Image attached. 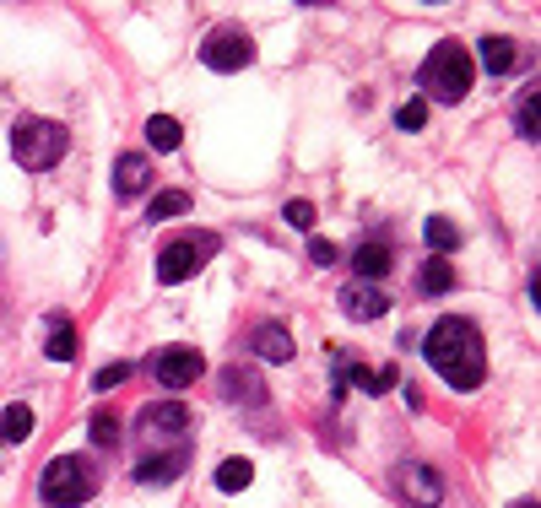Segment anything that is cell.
Wrapping results in <instances>:
<instances>
[{"label":"cell","mask_w":541,"mask_h":508,"mask_svg":"<svg viewBox=\"0 0 541 508\" xmlns=\"http://www.w3.org/2000/svg\"><path fill=\"white\" fill-rule=\"evenodd\" d=\"M255 352L266 357V363H293V336H287L282 325H260L255 330Z\"/></svg>","instance_id":"9a60e30c"},{"label":"cell","mask_w":541,"mask_h":508,"mask_svg":"<svg viewBox=\"0 0 541 508\" xmlns=\"http://www.w3.org/2000/svg\"><path fill=\"white\" fill-rule=\"evenodd\" d=\"M130 373H136L130 363H109L103 373H92V390H114V384H125V379H130Z\"/></svg>","instance_id":"83f0119b"},{"label":"cell","mask_w":541,"mask_h":508,"mask_svg":"<svg viewBox=\"0 0 541 508\" xmlns=\"http://www.w3.org/2000/svg\"><path fill=\"white\" fill-rule=\"evenodd\" d=\"M92 492H98V481H92L82 454H55L44 465V476H38V498L49 508H82Z\"/></svg>","instance_id":"3957f363"},{"label":"cell","mask_w":541,"mask_h":508,"mask_svg":"<svg viewBox=\"0 0 541 508\" xmlns=\"http://www.w3.org/2000/svg\"><path fill=\"white\" fill-rule=\"evenodd\" d=\"M76 346H82V341H76L71 319H49V357H55V363H71Z\"/></svg>","instance_id":"e0dca14e"},{"label":"cell","mask_w":541,"mask_h":508,"mask_svg":"<svg viewBox=\"0 0 541 508\" xmlns=\"http://www.w3.org/2000/svg\"><path fill=\"white\" fill-rule=\"evenodd\" d=\"M28 433H33V406H6V417H0V438H6V444H22Z\"/></svg>","instance_id":"44dd1931"},{"label":"cell","mask_w":541,"mask_h":508,"mask_svg":"<svg viewBox=\"0 0 541 508\" xmlns=\"http://www.w3.org/2000/svg\"><path fill=\"white\" fill-rule=\"evenodd\" d=\"M471 82H477V65H471L466 44H455V38H444V44L422 60V92L439 103H460L471 92Z\"/></svg>","instance_id":"7a4b0ae2"},{"label":"cell","mask_w":541,"mask_h":508,"mask_svg":"<svg viewBox=\"0 0 541 508\" xmlns=\"http://www.w3.org/2000/svg\"><path fill=\"white\" fill-rule=\"evenodd\" d=\"M309 260H314V265H336V244H325V238H309Z\"/></svg>","instance_id":"f546056e"},{"label":"cell","mask_w":541,"mask_h":508,"mask_svg":"<svg viewBox=\"0 0 541 508\" xmlns=\"http://www.w3.org/2000/svg\"><path fill=\"white\" fill-rule=\"evenodd\" d=\"M87 433H92V444H98V449H114V444H120V422H114L109 411H98V417L87 422Z\"/></svg>","instance_id":"d4e9b609"},{"label":"cell","mask_w":541,"mask_h":508,"mask_svg":"<svg viewBox=\"0 0 541 508\" xmlns=\"http://www.w3.org/2000/svg\"><path fill=\"white\" fill-rule=\"evenodd\" d=\"M141 427H147V433H184L190 411H184L179 400H157V406H141Z\"/></svg>","instance_id":"4fadbf2b"},{"label":"cell","mask_w":541,"mask_h":508,"mask_svg":"<svg viewBox=\"0 0 541 508\" xmlns=\"http://www.w3.org/2000/svg\"><path fill=\"white\" fill-rule=\"evenodd\" d=\"M179 141H184V125L174 114H152L147 119V146L152 152H179Z\"/></svg>","instance_id":"2e32d148"},{"label":"cell","mask_w":541,"mask_h":508,"mask_svg":"<svg viewBox=\"0 0 541 508\" xmlns=\"http://www.w3.org/2000/svg\"><path fill=\"white\" fill-rule=\"evenodd\" d=\"M514 130L536 141V130H541V119H536V87H531V92H525V98H520V114H514Z\"/></svg>","instance_id":"4316f807"},{"label":"cell","mask_w":541,"mask_h":508,"mask_svg":"<svg viewBox=\"0 0 541 508\" xmlns=\"http://www.w3.org/2000/svg\"><path fill=\"white\" fill-rule=\"evenodd\" d=\"M422 357H428V368L439 373L444 384H455V390H482L487 379V346H482V330L471 325V319H439V325L422 336Z\"/></svg>","instance_id":"6da1fadb"},{"label":"cell","mask_w":541,"mask_h":508,"mask_svg":"<svg viewBox=\"0 0 541 508\" xmlns=\"http://www.w3.org/2000/svg\"><path fill=\"white\" fill-rule=\"evenodd\" d=\"M152 184V163L141 152H120V163H114V195L136 200L141 190Z\"/></svg>","instance_id":"30bf717a"},{"label":"cell","mask_w":541,"mask_h":508,"mask_svg":"<svg viewBox=\"0 0 541 508\" xmlns=\"http://www.w3.org/2000/svg\"><path fill=\"white\" fill-rule=\"evenodd\" d=\"M11 157L28 173H44L65 157V125L55 119H17L11 125Z\"/></svg>","instance_id":"277c9868"},{"label":"cell","mask_w":541,"mask_h":508,"mask_svg":"<svg viewBox=\"0 0 541 508\" xmlns=\"http://www.w3.org/2000/svg\"><path fill=\"white\" fill-rule=\"evenodd\" d=\"M395 492H401L412 508H439L444 503V476L433 471V465H422V460H406V465H395Z\"/></svg>","instance_id":"52a82bcc"},{"label":"cell","mask_w":541,"mask_h":508,"mask_svg":"<svg viewBox=\"0 0 541 508\" xmlns=\"http://www.w3.org/2000/svg\"><path fill=\"white\" fill-rule=\"evenodd\" d=\"M514 508H536V498H525V503H514Z\"/></svg>","instance_id":"4dcf8cb0"},{"label":"cell","mask_w":541,"mask_h":508,"mask_svg":"<svg viewBox=\"0 0 541 508\" xmlns=\"http://www.w3.org/2000/svg\"><path fill=\"white\" fill-rule=\"evenodd\" d=\"M206 368V357L195 352V346H163V352L152 357V379L163 384V390H184V384H195Z\"/></svg>","instance_id":"ba28073f"},{"label":"cell","mask_w":541,"mask_h":508,"mask_svg":"<svg viewBox=\"0 0 541 508\" xmlns=\"http://www.w3.org/2000/svg\"><path fill=\"white\" fill-rule=\"evenodd\" d=\"M249 481H255V465H249V460H222L217 465V487L222 492H244Z\"/></svg>","instance_id":"7402d4cb"},{"label":"cell","mask_w":541,"mask_h":508,"mask_svg":"<svg viewBox=\"0 0 541 508\" xmlns=\"http://www.w3.org/2000/svg\"><path fill=\"white\" fill-rule=\"evenodd\" d=\"M217 254V233H190V238H179V244H168L163 254H157V282L163 287H179V282H190L195 271Z\"/></svg>","instance_id":"5b68a950"},{"label":"cell","mask_w":541,"mask_h":508,"mask_svg":"<svg viewBox=\"0 0 541 508\" xmlns=\"http://www.w3.org/2000/svg\"><path fill=\"white\" fill-rule=\"evenodd\" d=\"M352 265H358V276H363L368 287H374V282H385V276H390L395 254H390V244H379V238H374V244H358V254H352Z\"/></svg>","instance_id":"5bb4252c"},{"label":"cell","mask_w":541,"mask_h":508,"mask_svg":"<svg viewBox=\"0 0 541 508\" xmlns=\"http://www.w3.org/2000/svg\"><path fill=\"white\" fill-rule=\"evenodd\" d=\"M282 217L293 222V227H314V206H309V200H287V211H282Z\"/></svg>","instance_id":"f1b7e54d"},{"label":"cell","mask_w":541,"mask_h":508,"mask_svg":"<svg viewBox=\"0 0 541 508\" xmlns=\"http://www.w3.org/2000/svg\"><path fill=\"white\" fill-rule=\"evenodd\" d=\"M201 60L211 65V71L233 76V71H244V65H255V38H249L244 28H217L201 44Z\"/></svg>","instance_id":"8992f818"},{"label":"cell","mask_w":541,"mask_h":508,"mask_svg":"<svg viewBox=\"0 0 541 508\" xmlns=\"http://www.w3.org/2000/svg\"><path fill=\"white\" fill-rule=\"evenodd\" d=\"M422 238H428V249H439V254L460 249V227H455L450 217H428V227H422Z\"/></svg>","instance_id":"ffe728a7"},{"label":"cell","mask_w":541,"mask_h":508,"mask_svg":"<svg viewBox=\"0 0 541 508\" xmlns=\"http://www.w3.org/2000/svg\"><path fill=\"white\" fill-rule=\"evenodd\" d=\"M184 211H190V195H184V190H163V195L147 206V217H152V222H168V217H184Z\"/></svg>","instance_id":"603a6c76"},{"label":"cell","mask_w":541,"mask_h":508,"mask_svg":"<svg viewBox=\"0 0 541 508\" xmlns=\"http://www.w3.org/2000/svg\"><path fill=\"white\" fill-rule=\"evenodd\" d=\"M341 314L347 319H385L390 298L379 287H368V282H352V287H341Z\"/></svg>","instance_id":"9c48e42d"},{"label":"cell","mask_w":541,"mask_h":508,"mask_svg":"<svg viewBox=\"0 0 541 508\" xmlns=\"http://www.w3.org/2000/svg\"><path fill=\"white\" fill-rule=\"evenodd\" d=\"M222 395H233V400H249V406H260L266 400V390H260V379L255 373H222Z\"/></svg>","instance_id":"d6986e66"},{"label":"cell","mask_w":541,"mask_h":508,"mask_svg":"<svg viewBox=\"0 0 541 508\" xmlns=\"http://www.w3.org/2000/svg\"><path fill=\"white\" fill-rule=\"evenodd\" d=\"M477 60H482L487 76H509L514 60H520V49H514V38L493 33V38H482V44H477Z\"/></svg>","instance_id":"7c38bea8"},{"label":"cell","mask_w":541,"mask_h":508,"mask_svg":"<svg viewBox=\"0 0 541 508\" xmlns=\"http://www.w3.org/2000/svg\"><path fill=\"white\" fill-rule=\"evenodd\" d=\"M184 465H190V454H179V449H163V454H152V460H136V481H147V487H157V481H174L184 476Z\"/></svg>","instance_id":"8fae6325"},{"label":"cell","mask_w":541,"mask_h":508,"mask_svg":"<svg viewBox=\"0 0 541 508\" xmlns=\"http://www.w3.org/2000/svg\"><path fill=\"white\" fill-rule=\"evenodd\" d=\"M395 125H401V130H422V125H428V98H406L401 109H395Z\"/></svg>","instance_id":"484cf974"},{"label":"cell","mask_w":541,"mask_h":508,"mask_svg":"<svg viewBox=\"0 0 541 508\" xmlns=\"http://www.w3.org/2000/svg\"><path fill=\"white\" fill-rule=\"evenodd\" d=\"M341 379H352L368 395H385V390H395V379H401V373H395V368H347Z\"/></svg>","instance_id":"ac0fdd59"},{"label":"cell","mask_w":541,"mask_h":508,"mask_svg":"<svg viewBox=\"0 0 541 508\" xmlns=\"http://www.w3.org/2000/svg\"><path fill=\"white\" fill-rule=\"evenodd\" d=\"M455 287V265L450 260H428L422 265V292H450Z\"/></svg>","instance_id":"cb8c5ba5"}]
</instances>
